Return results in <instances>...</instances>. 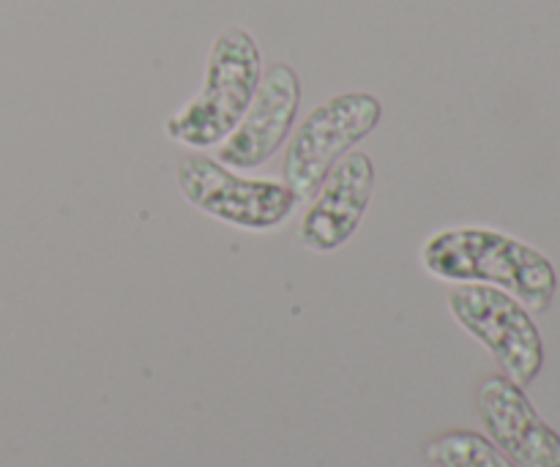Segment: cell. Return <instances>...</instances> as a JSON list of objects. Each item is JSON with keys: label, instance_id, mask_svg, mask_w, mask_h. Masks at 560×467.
<instances>
[{"label": "cell", "instance_id": "52a82bcc", "mask_svg": "<svg viewBox=\"0 0 560 467\" xmlns=\"http://www.w3.org/2000/svg\"><path fill=\"white\" fill-rule=\"evenodd\" d=\"M375 189V167L366 153H345L317 191L301 222V244L312 252H337L359 230Z\"/></svg>", "mask_w": 560, "mask_h": 467}, {"label": "cell", "instance_id": "ba28073f", "mask_svg": "<svg viewBox=\"0 0 560 467\" xmlns=\"http://www.w3.org/2000/svg\"><path fill=\"white\" fill-rule=\"evenodd\" d=\"M492 443L520 467H560V435L541 421L523 386L506 375L487 377L476 394Z\"/></svg>", "mask_w": 560, "mask_h": 467}, {"label": "cell", "instance_id": "9c48e42d", "mask_svg": "<svg viewBox=\"0 0 560 467\" xmlns=\"http://www.w3.org/2000/svg\"><path fill=\"white\" fill-rule=\"evenodd\" d=\"M427 459L438 467H517L495 443L468 430L446 432L427 443Z\"/></svg>", "mask_w": 560, "mask_h": 467}, {"label": "cell", "instance_id": "6da1fadb", "mask_svg": "<svg viewBox=\"0 0 560 467\" xmlns=\"http://www.w3.org/2000/svg\"><path fill=\"white\" fill-rule=\"evenodd\" d=\"M421 266L441 282L506 290L530 312H545L558 288L556 268L541 252L490 227L441 230L421 246Z\"/></svg>", "mask_w": 560, "mask_h": 467}, {"label": "cell", "instance_id": "277c9868", "mask_svg": "<svg viewBox=\"0 0 560 467\" xmlns=\"http://www.w3.org/2000/svg\"><path fill=\"white\" fill-rule=\"evenodd\" d=\"M383 118V104L372 93H339L312 109L284 153V184L299 200H312L328 170L372 135Z\"/></svg>", "mask_w": 560, "mask_h": 467}, {"label": "cell", "instance_id": "8992f818", "mask_svg": "<svg viewBox=\"0 0 560 467\" xmlns=\"http://www.w3.org/2000/svg\"><path fill=\"white\" fill-rule=\"evenodd\" d=\"M301 104V80L288 63L262 74L255 98L228 140L219 142V162L235 170L266 164L290 137Z\"/></svg>", "mask_w": 560, "mask_h": 467}, {"label": "cell", "instance_id": "5b68a950", "mask_svg": "<svg viewBox=\"0 0 560 467\" xmlns=\"http://www.w3.org/2000/svg\"><path fill=\"white\" fill-rule=\"evenodd\" d=\"M454 320L479 339L509 381L528 386L545 364V348L528 310L492 284H459L448 293Z\"/></svg>", "mask_w": 560, "mask_h": 467}, {"label": "cell", "instance_id": "7a4b0ae2", "mask_svg": "<svg viewBox=\"0 0 560 467\" xmlns=\"http://www.w3.org/2000/svg\"><path fill=\"white\" fill-rule=\"evenodd\" d=\"M260 80L262 58L255 38L238 25L224 27L211 44L200 93L164 120V135L189 148L219 145L244 118Z\"/></svg>", "mask_w": 560, "mask_h": 467}, {"label": "cell", "instance_id": "3957f363", "mask_svg": "<svg viewBox=\"0 0 560 467\" xmlns=\"http://www.w3.org/2000/svg\"><path fill=\"white\" fill-rule=\"evenodd\" d=\"M178 189L208 217L249 233H271L295 211V191L273 178H241L217 159L189 153L178 162Z\"/></svg>", "mask_w": 560, "mask_h": 467}]
</instances>
